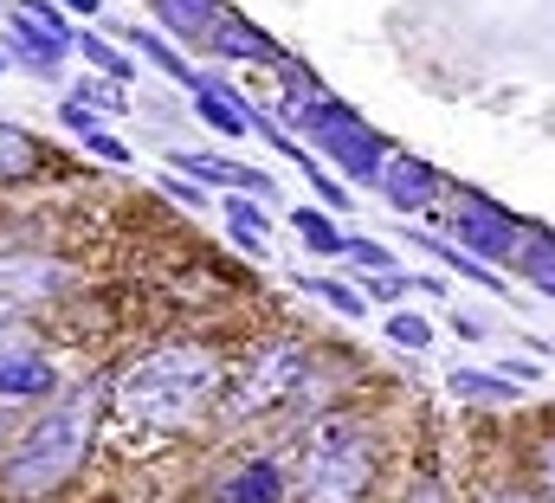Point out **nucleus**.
<instances>
[{
  "instance_id": "nucleus-16",
  "label": "nucleus",
  "mask_w": 555,
  "mask_h": 503,
  "mask_svg": "<svg viewBox=\"0 0 555 503\" xmlns=\"http://www.w3.org/2000/svg\"><path fill=\"white\" fill-rule=\"evenodd\" d=\"M227 503H278V465H253L246 478H233Z\"/></svg>"
},
{
  "instance_id": "nucleus-4",
  "label": "nucleus",
  "mask_w": 555,
  "mask_h": 503,
  "mask_svg": "<svg viewBox=\"0 0 555 503\" xmlns=\"http://www.w3.org/2000/svg\"><path fill=\"white\" fill-rule=\"evenodd\" d=\"M304 129L310 136H323V149L349 168V175H382L388 162H382V136L375 129H362L356 111H343V104H304Z\"/></svg>"
},
{
  "instance_id": "nucleus-26",
  "label": "nucleus",
  "mask_w": 555,
  "mask_h": 503,
  "mask_svg": "<svg viewBox=\"0 0 555 503\" xmlns=\"http://www.w3.org/2000/svg\"><path fill=\"white\" fill-rule=\"evenodd\" d=\"M59 117H65V129H78V136H91V129H98L91 104H59Z\"/></svg>"
},
{
  "instance_id": "nucleus-28",
  "label": "nucleus",
  "mask_w": 555,
  "mask_h": 503,
  "mask_svg": "<svg viewBox=\"0 0 555 503\" xmlns=\"http://www.w3.org/2000/svg\"><path fill=\"white\" fill-rule=\"evenodd\" d=\"M85 142H91V149H98V155H104V162H130V149H124V142H117V136H104V129H91V136H85Z\"/></svg>"
},
{
  "instance_id": "nucleus-27",
  "label": "nucleus",
  "mask_w": 555,
  "mask_h": 503,
  "mask_svg": "<svg viewBox=\"0 0 555 503\" xmlns=\"http://www.w3.org/2000/svg\"><path fill=\"white\" fill-rule=\"evenodd\" d=\"M537 478H543V491H550V503H555V433L543 439V452H537Z\"/></svg>"
},
{
  "instance_id": "nucleus-33",
  "label": "nucleus",
  "mask_w": 555,
  "mask_h": 503,
  "mask_svg": "<svg viewBox=\"0 0 555 503\" xmlns=\"http://www.w3.org/2000/svg\"><path fill=\"white\" fill-rule=\"evenodd\" d=\"M0 433H7V420H0Z\"/></svg>"
},
{
  "instance_id": "nucleus-25",
  "label": "nucleus",
  "mask_w": 555,
  "mask_h": 503,
  "mask_svg": "<svg viewBox=\"0 0 555 503\" xmlns=\"http://www.w3.org/2000/svg\"><path fill=\"white\" fill-rule=\"evenodd\" d=\"M343 252H349L356 265H369V271H395V252H382L375 240H343Z\"/></svg>"
},
{
  "instance_id": "nucleus-5",
  "label": "nucleus",
  "mask_w": 555,
  "mask_h": 503,
  "mask_svg": "<svg viewBox=\"0 0 555 503\" xmlns=\"http://www.w3.org/2000/svg\"><path fill=\"white\" fill-rule=\"evenodd\" d=\"M304 375H310L304 349H297V343H272V349L253 356L246 381L233 387V407H240V413H259V407H272V400H284V394H297Z\"/></svg>"
},
{
  "instance_id": "nucleus-19",
  "label": "nucleus",
  "mask_w": 555,
  "mask_h": 503,
  "mask_svg": "<svg viewBox=\"0 0 555 503\" xmlns=\"http://www.w3.org/2000/svg\"><path fill=\"white\" fill-rule=\"evenodd\" d=\"M420 246L433 252V258H446V265H452L459 278H472V284H485V291H498V271H491V265H478V258H465V252H452L446 240H420Z\"/></svg>"
},
{
  "instance_id": "nucleus-31",
  "label": "nucleus",
  "mask_w": 555,
  "mask_h": 503,
  "mask_svg": "<svg viewBox=\"0 0 555 503\" xmlns=\"http://www.w3.org/2000/svg\"><path fill=\"white\" fill-rule=\"evenodd\" d=\"M65 7H72V13H98V0H65Z\"/></svg>"
},
{
  "instance_id": "nucleus-32",
  "label": "nucleus",
  "mask_w": 555,
  "mask_h": 503,
  "mask_svg": "<svg viewBox=\"0 0 555 503\" xmlns=\"http://www.w3.org/2000/svg\"><path fill=\"white\" fill-rule=\"evenodd\" d=\"M498 503H530V498H498Z\"/></svg>"
},
{
  "instance_id": "nucleus-22",
  "label": "nucleus",
  "mask_w": 555,
  "mask_h": 503,
  "mask_svg": "<svg viewBox=\"0 0 555 503\" xmlns=\"http://www.w3.org/2000/svg\"><path fill=\"white\" fill-rule=\"evenodd\" d=\"M137 46L149 52V59H155V65H162V72H168V78H181V85H194V91H201V78L188 72V59H175V46H162L155 33H137Z\"/></svg>"
},
{
  "instance_id": "nucleus-3",
  "label": "nucleus",
  "mask_w": 555,
  "mask_h": 503,
  "mask_svg": "<svg viewBox=\"0 0 555 503\" xmlns=\"http://www.w3.org/2000/svg\"><path fill=\"white\" fill-rule=\"evenodd\" d=\"M375 485V452L349 420H323L304 439V465H297V498L304 503H362Z\"/></svg>"
},
{
  "instance_id": "nucleus-6",
  "label": "nucleus",
  "mask_w": 555,
  "mask_h": 503,
  "mask_svg": "<svg viewBox=\"0 0 555 503\" xmlns=\"http://www.w3.org/2000/svg\"><path fill=\"white\" fill-rule=\"evenodd\" d=\"M59 278H65V271H59L52 258H33V252L0 258V323H13L20 310H33V304H39Z\"/></svg>"
},
{
  "instance_id": "nucleus-9",
  "label": "nucleus",
  "mask_w": 555,
  "mask_h": 503,
  "mask_svg": "<svg viewBox=\"0 0 555 503\" xmlns=\"http://www.w3.org/2000/svg\"><path fill=\"white\" fill-rule=\"evenodd\" d=\"M382 188H388V207H401V214H426V207L439 201V175H433L420 155H395V162L382 168Z\"/></svg>"
},
{
  "instance_id": "nucleus-24",
  "label": "nucleus",
  "mask_w": 555,
  "mask_h": 503,
  "mask_svg": "<svg viewBox=\"0 0 555 503\" xmlns=\"http://www.w3.org/2000/svg\"><path fill=\"white\" fill-rule=\"evenodd\" d=\"M388 336H395L401 349H426V343H433V323H426V317H388Z\"/></svg>"
},
{
  "instance_id": "nucleus-11",
  "label": "nucleus",
  "mask_w": 555,
  "mask_h": 503,
  "mask_svg": "<svg viewBox=\"0 0 555 503\" xmlns=\"http://www.w3.org/2000/svg\"><path fill=\"white\" fill-rule=\"evenodd\" d=\"M214 46H220L227 59H259V65H278V46L259 33V26H246V20H220Z\"/></svg>"
},
{
  "instance_id": "nucleus-12",
  "label": "nucleus",
  "mask_w": 555,
  "mask_h": 503,
  "mask_svg": "<svg viewBox=\"0 0 555 503\" xmlns=\"http://www.w3.org/2000/svg\"><path fill=\"white\" fill-rule=\"evenodd\" d=\"M175 168H188V175H201V181H233V188H246V194H272V181H266V175L233 168V162H214V155H181Z\"/></svg>"
},
{
  "instance_id": "nucleus-13",
  "label": "nucleus",
  "mask_w": 555,
  "mask_h": 503,
  "mask_svg": "<svg viewBox=\"0 0 555 503\" xmlns=\"http://www.w3.org/2000/svg\"><path fill=\"white\" fill-rule=\"evenodd\" d=\"M517 265H524V278H530L537 291H550L555 297V233H524Z\"/></svg>"
},
{
  "instance_id": "nucleus-30",
  "label": "nucleus",
  "mask_w": 555,
  "mask_h": 503,
  "mask_svg": "<svg viewBox=\"0 0 555 503\" xmlns=\"http://www.w3.org/2000/svg\"><path fill=\"white\" fill-rule=\"evenodd\" d=\"M408 503H446V491H439V485H420V491H414Z\"/></svg>"
},
{
  "instance_id": "nucleus-1",
  "label": "nucleus",
  "mask_w": 555,
  "mask_h": 503,
  "mask_svg": "<svg viewBox=\"0 0 555 503\" xmlns=\"http://www.w3.org/2000/svg\"><path fill=\"white\" fill-rule=\"evenodd\" d=\"M214 387H220V362L194 343H175V349H155L117 375V407L149 426H181L214 400Z\"/></svg>"
},
{
  "instance_id": "nucleus-15",
  "label": "nucleus",
  "mask_w": 555,
  "mask_h": 503,
  "mask_svg": "<svg viewBox=\"0 0 555 503\" xmlns=\"http://www.w3.org/2000/svg\"><path fill=\"white\" fill-rule=\"evenodd\" d=\"M194 111L220 129V136H246V129H253V117H246L240 104H227V91H220V85H201V104H194Z\"/></svg>"
},
{
  "instance_id": "nucleus-29",
  "label": "nucleus",
  "mask_w": 555,
  "mask_h": 503,
  "mask_svg": "<svg viewBox=\"0 0 555 503\" xmlns=\"http://www.w3.org/2000/svg\"><path fill=\"white\" fill-rule=\"evenodd\" d=\"M168 194H175V201H188V207H207V194H201L194 181H181V175H168Z\"/></svg>"
},
{
  "instance_id": "nucleus-17",
  "label": "nucleus",
  "mask_w": 555,
  "mask_h": 503,
  "mask_svg": "<svg viewBox=\"0 0 555 503\" xmlns=\"http://www.w3.org/2000/svg\"><path fill=\"white\" fill-rule=\"evenodd\" d=\"M452 394H465V400H498V407L517 400V387L504 375H478V369H459V375H452Z\"/></svg>"
},
{
  "instance_id": "nucleus-21",
  "label": "nucleus",
  "mask_w": 555,
  "mask_h": 503,
  "mask_svg": "<svg viewBox=\"0 0 555 503\" xmlns=\"http://www.w3.org/2000/svg\"><path fill=\"white\" fill-rule=\"evenodd\" d=\"M72 46H85V59H91L98 72H111V78H130V72H137V65H130L111 39H98V33H85V39H72Z\"/></svg>"
},
{
  "instance_id": "nucleus-20",
  "label": "nucleus",
  "mask_w": 555,
  "mask_h": 503,
  "mask_svg": "<svg viewBox=\"0 0 555 503\" xmlns=\"http://www.w3.org/2000/svg\"><path fill=\"white\" fill-rule=\"evenodd\" d=\"M227 220H233V240H240V246L259 258V233H266V214H259L253 201H227Z\"/></svg>"
},
{
  "instance_id": "nucleus-7",
  "label": "nucleus",
  "mask_w": 555,
  "mask_h": 503,
  "mask_svg": "<svg viewBox=\"0 0 555 503\" xmlns=\"http://www.w3.org/2000/svg\"><path fill=\"white\" fill-rule=\"evenodd\" d=\"M459 240L472 252H485V258H517L524 227H517L504 207H491V201H465V207H459Z\"/></svg>"
},
{
  "instance_id": "nucleus-18",
  "label": "nucleus",
  "mask_w": 555,
  "mask_h": 503,
  "mask_svg": "<svg viewBox=\"0 0 555 503\" xmlns=\"http://www.w3.org/2000/svg\"><path fill=\"white\" fill-rule=\"evenodd\" d=\"M297 291L323 297V304H330V310H343V317H369V304H362L349 284H336V278H297Z\"/></svg>"
},
{
  "instance_id": "nucleus-10",
  "label": "nucleus",
  "mask_w": 555,
  "mask_h": 503,
  "mask_svg": "<svg viewBox=\"0 0 555 503\" xmlns=\"http://www.w3.org/2000/svg\"><path fill=\"white\" fill-rule=\"evenodd\" d=\"M155 13H162V26L181 33V39L220 33V0H155Z\"/></svg>"
},
{
  "instance_id": "nucleus-2",
  "label": "nucleus",
  "mask_w": 555,
  "mask_h": 503,
  "mask_svg": "<svg viewBox=\"0 0 555 503\" xmlns=\"http://www.w3.org/2000/svg\"><path fill=\"white\" fill-rule=\"evenodd\" d=\"M91 426H98V394L85 387V394H72L65 407H52V413L13 446V459H7V491H13V498H46L52 485H65V478L85 465V452H91Z\"/></svg>"
},
{
  "instance_id": "nucleus-14",
  "label": "nucleus",
  "mask_w": 555,
  "mask_h": 503,
  "mask_svg": "<svg viewBox=\"0 0 555 503\" xmlns=\"http://www.w3.org/2000/svg\"><path fill=\"white\" fill-rule=\"evenodd\" d=\"M33 162H39V142H33L26 129L0 124V181H26V175H33Z\"/></svg>"
},
{
  "instance_id": "nucleus-23",
  "label": "nucleus",
  "mask_w": 555,
  "mask_h": 503,
  "mask_svg": "<svg viewBox=\"0 0 555 503\" xmlns=\"http://www.w3.org/2000/svg\"><path fill=\"white\" fill-rule=\"evenodd\" d=\"M291 227H297V233H304L317 252H343V233H336L323 214H291Z\"/></svg>"
},
{
  "instance_id": "nucleus-8",
  "label": "nucleus",
  "mask_w": 555,
  "mask_h": 503,
  "mask_svg": "<svg viewBox=\"0 0 555 503\" xmlns=\"http://www.w3.org/2000/svg\"><path fill=\"white\" fill-rule=\"evenodd\" d=\"M52 362L39 356V343L26 336H0V400H33V394H52Z\"/></svg>"
}]
</instances>
